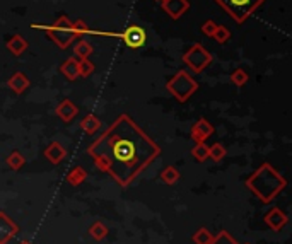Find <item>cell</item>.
<instances>
[{
  "label": "cell",
  "instance_id": "277c9868",
  "mask_svg": "<svg viewBox=\"0 0 292 244\" xmlns=\"http://www.w3.org/2000/svg\"><path fill=\"white\" fill-rule=\"evenodd\" d=\"M166 89L171 96H174L176 101H179V103H187V101L198 91V82H196L187 70H178L166 82Z\"/></svg>",
  "mask_w": 292,
  "mask_h": 244
},
{
  "label": "cell",
  "instance_id": "d6986e66",
  "mask_svg": "<svg viewBox=\"0 0 292 244\" xmlns=\"http://www.w3.org/2000/svg\"><path fill=\"white\" fill-rule=\"evenodd\" d=\"M94 48L87 43L86 40H77V45L74 46V53H76L77 60H82V58H89L93 55Z\"/></svg>",
  "mask_w": 292,
  "mask_h": 244
},
{
  "label": "cell",
  "instance_id": "cb8c5ba5",
  "mask_svg": "<svg viewBox=\"0 0 292 244\" xmlns=\"http://www.w3.org/2000/svg\"><path fill=\"white\" fill-rule=\"evenodd\" d=\"M226 154H227L226 147L222 145L221 142H215L214 145H212V147H209V157L212 159V161H215V162L222 161V159L226 157Z\"/></svg>",
  "mask_w": 292,
  "mask_h": 244
},
{
  "label": "cell",
  "instance_id": "5b68a950",
  "mask_svg": "<svg viewBox=\"0 0 292 244\" xmlns=\"http://www.w3.org/2000/svg\"><path fill=\"white\" fill-rule=\"evenodd\" d=\"M238 24H243L265 0H215Z\"/></svg>",
  "mask_w": 292,
  "mask_h": 244
},
{
  "label": "cell",
  "instance_id": "d4e9b609",
  "mask_svg": "<svg viewBox=\"0 0 292 244\" xmlns=\"http://www.w3.org/2000/svg\"><path fill=\"white\" fill-rule=\"evenodd\" d=\"M192 241H193L195 244H210L212 241H214V236H212L210 232L205 229V227H202V229H198V231H196L195 234H193Z\"/></svg>",
  "mask_w": 292,
  "mask_h": 244
},
{
  "label": "cell",
  "instance_id": "603a6c76",
  "mask_svg": "<svg viewBox=\"0 0 292 244\" xmlns=\"http://www.w3.org/2000/svg\"><path fill=\"white\" fill-rule=\"evenodd\" d=\"M192 156L195 161L204 162L209 159V147L205 145V142H200V144H195V147L192 148Z\"/></svg>",
  "mask_w": 292,
  "mask_h": 244
},
{
  "label": "cell",
  "instance_id": "2e32d148",
  "mask_svg": "<svg viewBox=\"0 0 292 244\" xmlns=\"http://www.w3.org/2000/svg\"><path fill=\"white\" fill-rule=\"evenodd\" d=\"M60 72L68 79V81H72V82L77 81L79 79V60L74 57L67 58V60L60 65Z\"/></svg>",
  "mask_w": 292,
  "mask_h": 244
},
{
  "label": "cell",
  "instance_id": "4316f807",
  "mask_svg": "<svg viewBox=\"0 0 292 244\" xmlns=\"http://www.w3.org/2000/svg\"><path fill=\"white\" fill-rule=\"evenodd\" d=\"M94 68L96 67L89 58H82V60H79V77H89L94 72Z\"/></svg>",
  "mask_w": 292,
  "mask_h": 244
},
{
  "label": "cell",
  "instance_id": "5bb4252c",
  "mask_svg": "<svg viewBox=\"0 0 292 244\" xmlns=\"http://www.w3.org/2000/svg\"><path fill=\"white\" fill-rule=\"evenodd\" d=\"M29 84H31L29 79L26 77V73H23V72L12 73V76H10V79L7 81V86L12 89L15 94H23L26 89L29 87Z\"/></svg>",
  "mask_w": 292,
  "mask_h": 244
},
{
  "label": "cell",
  "instance_id": "9a60e30c",
  "mask_svg": "<svg viewBox=\"0 0 292 244\" xmlns=\"http://www.w3.org/2000/svg\"><path fill=\"white\" fill-rule=\"evenodd\" d=\"M28 46H29L28 40H26L24 36H21V34H14L12 38L7 41V50L15 57L23 55V53L28 50Z\"/></svg>",
  "mask_w": 292,
  "mask_h": 244
},
{
  "label": "cell",
  "instance_id": "3957f363",
  "mask_svg": "<svg viewBox=\"0 0 292 244\" xmlns=\"http://www.w3.org/2000/svg\"><path fill=\"white\" fill-rule=\"evenodd\" d=\"M33 28L46 31V34L50 36V40L60 50L68 48L74 41L81 40L84 34H91V29L87 28L84 21H76V23H72L67 15H60V17H58L51 26L33 24Z\"/></svg>",
  "mask_w": 292,
  "mask_h": 244
},
{
  "label": "cell",
  "instance_id": "ba28073f",
  "mask_svg": "<svg viewBox=\"0 0 292 244\" xmlns=\"http://www.w3.org/2000/svg\"><path fill=\"white\" fill-rule=\"evenodd\" d=\"M161 7L171 19H179L190 10V0H161Z\"/></svg>",
  "mask_w": 292,
  "mask_h": 244
},
{
  "label": "cell",
  "instance_id": "d6a6232c",
  "mask_svg": "<svg viewBox=\"0 0 292 244\" xmlns=\"http://www.w3.org/2000/svg\"><path fill=\"white\" fill-rule=\"evenodd\" d=\"M246 244H248V242H246Z\"/></svg>",
  "mask_w": 292,
  "mask_h": 244
},
{
  "label": "cell",
  "instance_id": "7402d4cb",
  "mask_svg": "<svg viewBox=\"0 0 292 244\" xmlns=\"http://www.w3.org/2000/svg\"><path fill=\"white\" fill-rule=\"evenodd\" d=\"M108 232H110V231H108V227H106L104 224H101L99 220H96L91 227H89V234H91L96 241L104 239V237L108 236Z\"/></svg>",
  "mask_w": 292,
  "mask_h": 244
},
{
  "label": "cell",
  "instance_id": "e0dca14e",
  "mask_svg": "<svg viewBox=\"0 0 292 244\" xmlns=\"http://www.w3.org/2000/svg\"><path fill=\"white\" fill-rule=\"evenodd\" d=\"M81 128L86 132L87 135H94L101 128V120L94 115H86L81 120Z\"/></svg>",
  "mask_w": 292,
  "mask_h": 244
},
{
  "label": "cell",
  "instance_id": "83f0119b",
  "mask_svg": "<svg viewBox=\"0 0 292 244\" xmlns=\"http://www.w3.org/2000/svg\"><path fill=\"white\" fill-rule=\"evenodd\" d=\"M231 82L238 87H243L244 84L248 82V72L243 70V68H236V70L231 73Z\"/></svg>",
  "mask_w": 292,
  "mask_h": 244
},
{
  "label": "cell",
  "instance_id": "8992f818",
  "mask_svg": "<svg viewBox=\"0 0 292 244\" xmlns=\"http://www.w3.org/2000/svg\"><path fill=\"white\" fill-rule=\"evenodd\" d=\"M183 62L187 63L195 73H202L212 63V55L200 43H196V45H192L187 51H185Z\"/></svg>",
  "mask_w": 292,
  "mask_h": 244
},
{
  "label": "cell",
  "instance_id": "30bf717a",
  "mask_svg": "<svg viewBox=\"0 0 292 244\" xmlns=\"http://www.w3.org/2000/svg\"><path fill=\"white\" fill-rule=\"evenodd\" d=\"M287 220H289L287 215H285L280 209H277V207H273V209L265 215V224H267L270 229L275 231V232L282 231L285 227V224H287Z\"/></svg>",
  "mask_w": 292,
  "mask_h": 244
},
{
  "label": "cell",
  "instance_id": "484cf974",
  "mask_svg": "<svg viewBox=\"0 0 292 244\" xmlns=\"http://www.w3.org/2000/svg\"><path fill=\"white\" fill-rule=\"evenodd\" d=\"M212 38H214L219 45H224V43H227V41L231 40V31L227 29L226 26H219V24H217V29H215V33H214V36H212Z\"/></svg>",
  "mask_w": 292,
  "mask_h": 244
},
{
  "label": "cell",
  "instance_id": "7c38bea8",
  "mask_svg": "<svg viewBox=\"0 0 292 244\" xmlns=\"http://www.w3.org/2000/svg\"><path fill=\"white\" fill-rule=\"evenodd\" d=\"M79 115V108L77 104H74L70 99H63L60 104L57 106V116L65 123H70V121Z\"/></svg>",
  "mask_w": 292,
  "mask_h": 244
},
{
  "label": "cell",
  "instance_id": "ac0fdd59",
  "mask_svg": "<svg viewBox=\"0 0 292 244\" xmlns=\"http://www.w3.org/2000/svg\"><path fill=\"white\" fill-rule=\"evenodd\" d=\"M86 178H87L86 169L81 167V166L72 167L67 174V181H68V184H72V186H79V184H82L84 181H86Z\"/></svg>",
  "mask_w": 292,
  "mask_h": 244
},
{
  "label": "cell",
  "instance_id": "52a82bcc",
  "mask_svg": "<svg viewBox=\"0 0 292 244\" xmlns=\"http://www.w3.org/2000/svg\"><path fill=\"white\" fill-rule=\"evenodd\" d=\"M91 34H104V36H115V38H120L123 43L132 50H139L145 45V31L140 28V26H129L123 33H101V31H93Z\"/></svg>",
  "mask_w": 292,
  "mask_h": 244
},
{
  "label": "cell",
  "instance_id": "6da1fadb",
  "mask_svg": "<svg viewBox=\"0 0 292 244\" xmlns=\"http://www.w3.org/2000/svg\"><path fill=\"white\" fill-rule=\"evenodd\" d=\"M96 167L110 174L120 186H129L154 159L161 147L129 115H120L87 148Z\"/></svg>",
  "mask_w": 292,
  "mask_h": 244
},
{
  "label": "cell",
  "instance_id": "4dcf8cb0",
  "mask_svg": "<svg viewBox=\"0 0 292 244\" xmlns=\"http://www.w3.org/2000/svg\"><path fill=\"white\" fill-rule=\"evenodd\" d=\"M19 244H31V242H29V241H26V239H24V241H21Z\"/></svg>",
  "mask_w": 292,
  "mask_h": 244
},
{
  "label": "cell",
  "instance_id": "9c48e42d",
  "mask_svg": "<svg viewBox=\"0 0 292 244\" xmlns=\"http://www.w3.org/2000/svg\"><path fill=\"white\" fill-rule=\"evenodd\" d=\"M17 226L14 224V220L5 214L0 212V244H7L12 237L17 234Z\"/></svg>",
  "mask_w": 292,
  "mask_h": 244
},
{
  "label": "cell",
  "instance_id": "1f68e13d",
  "mask_svg": "<svg viewBox=\"0 0 292 244\" xmlns=\"http://www.w3.org/2000/svg\"><path fill=\"white\" fill-rule=\"evenodd\" d=\"M159 2H161V0H159Z\"/></svg>",
  "mask_w": 292,
  "mask_h": 244
},
{
  "label": "cell",
  "instance_id": "44dd1931",
  "mask_svg": "<svg viewBox=\"0 0 292 244\" xmlns=\"http://www.w3.org/2000/svg\"><path fill=\"white\" fill-rule=\"evenodd\" d=\"M179 178H181V176H179L178 167H174V166L164 167V169H162V173H161V179H162V181L166 183V184H174Z\"/></svg>",
  "mask_w": 292,
  "mask_h": 244
},
{
  "label": "cell",
  "instance_id": "7a4b0ae2",
  "mask_svg": "<svg viewBox=\"0 0 292 244\" xmlns=\"http://www.w3.org/2000/svg\"><path fill=\"white\" fill-rule=\"evenodd\" d=\"M246 186L265 203H270L275 196L287 186V181L282 174L272 167V164H262L251 176L246 179Z\"/></svg>",
  "mask_w": 292,
  "mask_h": 244
},
{
  "label": "cell",
  "instance_id": "ffe728a7",
  "mask_svg": "<svg viewBox=\"0 0 292 244\" xmlns=\"http://www.w3.org/2000/svg\"><path fill=\"white\" fill-rule=\"evenodd\" d=\"M7 164H9V167L12 169V171H19V169L26 164V159L19 151H12L7 156Z\"/></svg>",
  "mask_w": 292,
  "mask_h": 244
},
{
  "label": "cell",
  "instance_id": "f546056e",
  "mask_svg": "<svg viewBox=\"0 0 292 244\" xmlns=\"http://www.w3.org/2000/svg\"><path fill=\"white\" fill-rule=\"evenodd\" d=\"M215 29H217V23H215V21H212V19L205 21L204 26H202V33H204L205 36H209V38H212V36H214Z\"/></svg>",
  "mask_w": 292,
  "mask_h": 244
},
{
  "label": "cell",
  "instance_id": "f1b7e54d",
  "mask_svg": "<svg viewBox=\"0 0 292 244\" xmlns=\"http://www.w3.org/2000/svg\"><path fill=\"white\" fill-rule=\"evenodd\" d=\"M210 244H238V242L232 239V236L229 234V232L222 231V232H219V236L214 237V241H212Z\"/></svg>",
  "mask_w": 292,
  "mask_h": 244
},
{
  "label": "cell",
  "instance_id": "4fadbf2b",
  "mask_svg": "<svg viewBox=\"0 0 292 244\" xmlns=\"http://www.w3.org/2000/svg\"><path fill=\"white\" fill-rule=\"evenodd\" d=\"M45 157L48 159L51 164H60L63 159L67 157V151L60 142H51V144L45 148Z\"/></svg>",
  "mask_w": 292,
  "mask_h": 244
},
{
  "label": "cell",
  "instance_id": "8fae6325",
  "mask_svg": "<svg viewBox=\"0 0 292 244\" xmlns=\"http://www.w3.org/2000/svg\"><path fill=\"white\" fill-rule=\"evenodd\" d=\"M212 134H214V126H212V123H209L205 118H200L192 126V139L195 140V144L205 142Z\"/></svg>",
  "mask_w": 292,
  "mask_h": 244
}]
</instances>
